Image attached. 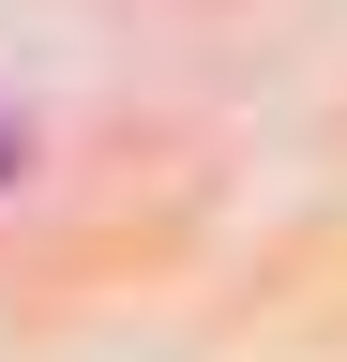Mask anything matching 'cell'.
<instances>
[{
  "instance_id": "6da1fadb",
  "label": "cell",
  "mask_w": 347,
  "mask_h": 362,
  "mask_svg": "<svg viewBox=\"0 0 347 362\" xmlns=\"http://www.w3.org/2000/svg\"><path fill=\"white\" fill-rule=\"evenodd\" d=\"M0 166H16V136H0Z\"/></svg>"
}]
</instances>
